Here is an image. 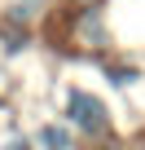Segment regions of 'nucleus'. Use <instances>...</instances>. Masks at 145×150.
I'll return each instance as SVG.
<instances>
[{"label": "nucleus", "mask_w": 145, "mask_h": 150, "mask_svg": "<svg viewBox=\"0 0 145 150\" xmlns=\"http://www.w3.org/2000/svg\"><path fill=\"white\" fill-rule=\"evenodd\" d=\"M66 119L75 124L79 132H106V124H110V115H106V106H101V97H92V93H84V88H75L66 97Z\"/></svg>", "instance_id": "1"}, {"label": "nucleus", "mask_w": 145, "mask_h": 150, "mask_svg": "<svg viewBox=\"0 0 145 150\" xmlns=\"http://www.w3.org/2000/svg\"><path fill=\"white\" fill-rule=\"evenodd\" d=\"M40 146H44V150H70V132H66L62 124H44V128H40Z\"/></svg>", "instance_id": "2"}, {"label": "nucleus", "mask_w": 145, "mask_h": 150, "mask_svg": "<svg viewBox=\"0 0 145 150\" xmlns=\"http://www.w3.org/2000/svg\"><path fill=\"white\" fill-rule=\"evenodd\" d=\"M9 150H31V146L27 141H9Z\"/></svg>", "instance_id": "3"}]
</instances>
